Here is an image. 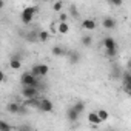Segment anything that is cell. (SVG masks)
I'll return each instance as SVG.
<instances>
[{
    "instance_id": "1",
    "label": "cell",
    "mask_w": 131,
    "mask_h": 131,
    "mask_svg": "<svg viewBox=\"0 0 131 131\" xmlns=\"http://www.w3.org/2000/svg\"><path fill=\"white\" fill-rule=\"evenodd\" d=\"M20 83L23 86H39V77H36L31 71L29 73H25L20 77Z\"/></svg>"
},
{
    "instance_id": "2",
    "label": "cell",
    "mask_w": 131,
    "mask_h": 131,
    "mask_svg": "<svg viewBox=\"0 0 131 131\" xmlns=\"http://www.w3.org/2000/svg\"><path fill=\"white\" fill-rule=\"evenodd\" d=\"M36 13H39V8H37V6H26V8L22 11V22H23L25 25L31 23V20H32V17H34Z\"/></svg>"
},
{
    "instance_id": "3",
    "label": "cell",
    "mask_w": 131,
    "mask_h": 131,
    "mask_svg": "<svg viewBox=\"0 0 131 131\" xmlns=\"http://www.w3.org/2000/svg\"><path fill=\"white\" fill-rule=\"evenodd\" d=\"M31 73L36 76V77H45L48 73H49V67L45 63H37L31 68Z\"/></svg>"
},
{
    "instance_id": "4",
    "label": "cell",
    "mask_w": 131,
    "mask_h": 131,
    "mask_svg": "<svg viewBox=\"0 0 131 131\" xmlns=\"http://www.w3.org/2000/svg\"><path fill=\"white\" fill-rule=\"evenodd\" d=\"M22 94L25 99H34L39 97V86H23Z\"/></svg>"
},
{
    "instance_id": "5",
    "label": "cell",
    "mask_w": 131,
    "mask_h": 131,
    "mask_svg": "<svg viewBox=\"0 0 131 131\" xmlns=\"http://www.w3.org/2000/svg\"><path fill=\"white\" fill-rule=\"evenodd\" d=\"M52 102L51 100H48V99H42V102H40V105H39V110L40 111H43V113H51L52 111Z\"/></svg>"
},
{
    "instance_id": "6",
    "label": "cell",
    "mask_w": 131,
    "mask_h": 131,
    "mask_svg": "<svg viewBox=\"0 0 131 131\" xmlns=\"http://www.w3.org/2000/svg\"><path fill=\"white\" fill-rule=\"evenodd\" d=\"M102 25H103L105 29H114V28L117 26V22H116V19H113V17H105V19L102 20Z\"/></svg>"
},
{
    "instance_id": "7",
    "label": "cell",
    "mask_w": 131,
    "mask_h": 131,
    "mask_svg": "<svg viewBox=\"0 0 131 131\" xmlns=\"http://www.w3.org/2000/svg\"><path fill=\"white\" fill-rule=\"evenodd\" d=\"M102 45L105 46V49H113V48H117V42H116L111 36L105 37V39H103V42H102Z\"/></svg>"
},
{
    "instance_id": "8",
    "label": "cell",
    "mask_w": 131,
    "mask_h": 131,
    "mask_svg": "<svg viewBox=\"0 0 131 131\" xmlns=\"http://www.w3.org/2000/svg\"><path fill=\"white\" fill-rule=\"evenodd\" d=\"M67 116H68V120H70V122H76V120L79 119L80 113H79L74 106H70V108H68V111H67Z\"/></svg>"
},
{
    "instance_id": "9",
    "label": "cell",
    "mask_w": 131,
    "mask_h": 131,
    "mask_svg": "<svg viewBox=\"0 0 131 131\" xmlns=\"http://www.w3.org/2000/svg\"><path fill=\"white\" fill-rule=\"evenodd\" d=\"M82 28L88 29V31H93V29H96V22L93 19H86V20L82 22Z\"/></svg>"
},
{
    "instance_id": "10",
    "label": "cell",
    "mask_w": 131,
    "mask_h": 131,
    "mask_svg": "<svg viewBox=\"0 0 131 131\" xmlns=\"http://www.w3.org/2000/svg\"><path fill=\"white\" fill-rule=\"evenodd\" d=\"M6 110H8V113H11V114H17V113L22 111V106H20L19 103L13 102V103H9V105L6 106Z\"/></svg>"
},
{
    "instance_id": "11",
    "label": "cell",
    "mask_w": 131,
    "mask_h": 131,
    "mask_svg": "<svg viewBox=\"0 0 131 131\" xmlns=\"http://www.w3.org/2000/svg\"><path fill=\"white\" fill-rule=\"evenodd\" d=\"M51 52H52V56H56V57H62V56H65V54H67V51H65V49H63L60 45H56V46H52Z\"/></svg>"
},
{
    "instance_id": "12",
    "label": "cell",
    "mask_w": 131,
    "mask_h": 131,
    "mask_svg": "<svg viewBox=\"0 0 131 131\" xmlns=\"http://www.w3.org/2000/svg\"><path fill=\"white\" fill-rule=\"evenodd\" d=\"M9 67H11L13 70H20V68H22V60L17 59V57H11V60H9Z\"/></svg>"
},
{
    "instance_id": "13",
    "label": "cell",
    "mask_w": 131,
    "mask_h": 131,
    "mask_svg": "<svg viewBox=\"0 0 131 131\" xmlns=\"http://www.w3.org/2000/svg\"><path fill=\"white\" fill-rule=\"evenodd\" d=\"M88 122H90V123H96V125H99L102 120H100L99 114H97L96 111H93V113H90V114H88Z\"/></svg>"
},
{
    "instance_id": "14",
    "label": "cell",
    "mask_w": 131,
    "mask_h": 131,
    "mask_svg": "<svg viewBox=\"0 0 131 131\" xmlns=\"http://www.w3.org/2000/svg\"><path fill=\"white\" fill-rule=\"evenodd\" d=\"M122 82H123V85H129L131 83V71L129 70H126L122 74Z\"/></svg>"
},
{
    "instance_id": "15",
    "label": "cell",
    "mask_w": 131,
    "mask_h": 131,
    "mask_svg": "<svg viewBox=\"0 0 131 131\" xmlns=\"http://www.w3.org/2000/svg\"><path fill=\"white\" fill-rule=\"evenodd\" d=\"M68 31H70V26H68L67 22H60V23H59V32H62V34H68Z\"/></svg>"
},
{
    "instance_id": "16",
    "label": "cell",
    "mask_w": 131,
    "mask_h": 131,
    "mask_svg": "<svg viewBox=\"0 0 131 131\" xmlns=\"http://www.w3.org/2000/svg\"><path fill=\"white\" fill-rule=\"evenodd\" d=\"M97 114H99V117H100V120H102V122H105V120H108V119H110V113H108L106 110H103V108H102V110H99V111H97Z\"/></svg>"
},
{
    "instance_id": "17",
    "label": "cell",
    "mask_w": 131,
    "mask_h": 131,
    "mask_svg": "<svg viewBox=\"0 0 131 131\" xmlns=\"http://www.w3.org/2000/svg\"><path fill=\"white\" fill-rule=\"evenodd\" d=\"M37 36H39V40H42V42H46V40L49 39V32H48V31H45V29L39 31V32H37Z\"/></svg>"
},
{
    "instance_id": "18",
    "label": "cell",
    "mask_w": 131,
    "mask_h": 131,
    "mask_svg": "<svg viewBox=\"0 0 131 131\" xmlns=\"http://www.w3.org/2000/svg\"><path fill=\"white\" fill-rule=\"evenodd\" d=\"M82 45L83 46H91L93 45V37L91 36H83L82 37Z\"/></svg>"
},
{
    "instance_id": "19",
    "label": "cell",
    "mask_w": 131,
    "mask_h": 131,
    "mask_svg": "<svg viewBox=\"0 0 131 131\" xmlns=\"http://www.w3.org/2000/svg\"><path fill=\"white\" fill-rule=\"evenodd\" d=\"M73 106H74V108H76V110H77V111H79L80 114H82V113L85 111V103H83L82 100H79V102H76V103H74Z\"/></svg>"
},
{
    "instance_id": "20",
    "label": "cell",
    "mask_w": 131,
    "mask_h": 131,
    "mask_svg": "<svg viewBox=\"0 0 131 131\" xmlns=\"http://www.w3.org/2000/svg\"><path fill=\"white\" fill-rule=\"evenodd\" d=\"M11 129H13V126H9L6 122H3V120L0 122V131H11Z\"/></svg>"
},
{
    "instance_id": "21",
    "label": "cell",
    "mask_w": 131,
    "mask_h": 131,
    "mask_svg": "<svg viewBox=\"0 0 131 131\" xmlns=\"http://www.w3.org/2000/svg\"><path fill=\"white\" fill-rule=\"evenodd\" d=\"M116 54H117V48H113V49H106V57L113 59V57H116Z\"/></svg>"
},
{
    "instance_id": "22",
    "label": "cell",
    "mask_w": 131,
    "mask_h": 131,
    "mask_svg": "<svg viewBox=\"0 0 131 131\" xmlns=\"http://www.w3.org/2000/svg\"><path fill=\"white\" fill-rule=\"evenodd\" d=\"M62 6H63L62 2H56V3L52 5V9H54L56 13H62Z\"/></svg>"
},
{
    "instance_id": "23",
    "label": "cell",
    "mask_w": 131,
    "mask_h": 131,
    "mask_svg": "<svg viewBox=\"0 0 131 131\" xmlns=\"http://www.w3.org/2000/svg\"><path fill=\"white\" fill-rule=\"evenodd\" d=\"M70 62H71V63H77V62H79V52H73Z\"/></svg>"
},
{
    "instance_id": "24",
    "label": "cell",
    "mask_w": 131,
    "mask_h": 131,
    "mask_svg": "<svg viewBox=\"0 0 131 131\" xmlns=\"http://www.w3.org/2000/svg\"><path fill=\"white\" fill-rule=\"evenodd\" d=\"M67 20H68V14H67V13H60L59 22H67Z\"/></svg>"
},
{
    "instance_id": "25",
    "label": "cell",
    "mask_w": 131,
    "mask_h": 131,
    "mask_svg": "<svg viewBox=\"0 0 131 131\" xmlns=\"http://www.w3.org/2000/svg\"><path fill=\"white\" fill-rule=\"evenodd\" d=\"M110 3L114 6H122L123 5V0H110Z\"/></svg>"
},
{
    "instance_id": "26",
    "label": "cell",
    "mask_w": 131,
    "mask_h": 131,
    "mask_svg": "<svg viewBox=\"0 0 131 131\" xmlns=\"http://www.w3.org/2000/svg\"><path fill=\"white\" fill-rule=\"evenodd\" d=\"M123 90H125V93L131 97V83H129V85H123Z\"/></svg>"
},
{
    "instance_id": "27",
    "label": "cell",
    "mask_w": 131,
    "mask_h": 131,
    "mask_svg": "<svg viewBox=\"0 0 131 131\" xmlns=\"http://www.w3.org/2000/svg\"><path fill=\"white\" fill-rule=\"evenodd\" d=\"M70 11H71V14H73V16H77V9H76V6H74V5H71Z\"/></svg>"
},
{
    "instance_id": "28",
    "label": "cell",
    "mask_w": 131,
    "mask_h": 131,
    "mask_svg": "<svg viewBox=\"0 0 131 131\" xmlns=\"http://www.w3.org/2000/svg\"><path fill=\"white\" fill-rule=\"evenodd\" d=\"M126 70H129L131 71V59L128 60V63H126Z\"/></svg>"
},
{
    "instance_id": "29",
    "label": "cell",
    "mask_w": 131,
    "mask_h": 131,
    "mask_svg": "<svg viewBox=\"0 0 131 131\" xmlns=\"http://www.w3.org/2000/svg\"><path fill=\"white\" fill-rule=\"evenodd\" d=\"M43 2H49V0H43Z\"/></svg>"
}]
</instances>
